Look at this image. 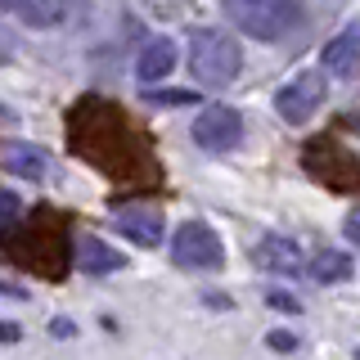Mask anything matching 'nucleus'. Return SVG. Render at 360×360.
Returning <instances> with one entry per match:
<instances>
[{
  "label": "nucleus",
  "instance_id": "nucleus-1",
  "mask_svg": "<svg viewBox=\"0 0 360 360\" xmlns=\"http://www.w3.org/2000/svg\"><path fill=\"white\" fill-rule=\"evenodd\" d=\"M243 68V50L234 37H225L217 27H198L194 37H189V72H194L198 86L207 90H225L239 77Z\"/></svg>",
  "mask_w": 360,
  "mask_h": 360
},
{
  "label": "nucleus",
  "instance_id": "nucleus-2",
  "mask_svg": "<svg viewBox=\"0 0 360 360\" xmlns=\"http://www.w3.org/2000/svg\"><path fill=\"white\" fill-rule=\"evenodd\" d=\"M221 9L252 41H284L297 27V0H221Z\"/></svg>",
  "mask_w": 360,
  "mask_h": 360
},
{
  "label": "nucleus",
  "instance_id": "nucleus-3",
  "mask_svg": "<svg viewBox=\"0 0 360 360\" xmlns=\"http://www.w3.org/2000/svg\"><path fill=\"white\" fill-rule=\"evenodd\" d=\"M302 167H307V176H315L324 189H338V194L360 189V158L347 153L329 135H320V140H311L307 149H302Z\"/></svg>",
  "mask_w": 360,
  "mask_h": 360
},
{
  "label": "nucleus",
  "instance_id": "nucleus-4",
  "mask_svg": "<svg viewBox=\"0 0 360 360\" xmlns=\"http://www.w3.org/2000/svg\"><path fill=\"white\" fill-rule=\"evenodd\" d=\"M172 262L180 270H221L225 266V243L207 221H185L172 234Z\"/></svg>",
  "mask_w": 360,
  "mask_h": 360
},
{
  "label": "nucleus",
  "instance_id": "nucleus-5",
  "mask_svg": "<svg viewBox=\"0 0 360 360\" xmlns=\"http://www.w3.org/2000/svg\"><path fill=\"white\" fill-rule=\"evenodd\" d=\"M324 95H329V82L307 68V72L288 77V82L275 90V112L288 122V127H302V122H311L315 112H320Z\"/></svg>",
  "mask_w": 360,
  "mask_h": 360
},
{
  "label": "nucleus",
  "instance_id": "nucleus-6",
  "mask_svg": "<svg viewBox=\"0 0 360 360\" xmlns=\"http://www.w3.org/2000/svg\"><path fill=\"white\" fill-rule=\"evenodd\" d=\"M194 144L207 153H230L243 144V112L230 104H207L194 117Z\"/></svg>",
  "mask_w": 360,
  "mask_h": 360
},
{
  "label": "nucleus",
  "instance_id": "nucleus-7",
  "mask_svg": "<svg viewBox=\"0 0 360 360\" xmlns=\"http://www.w3.org/2000/svg\"><path fill=\"white\" fill-rule=\"evenodd\" d=\"M320 63H324L329 77H338V82H352L360 72V18L347 22L338 37H329V45L320 50Z\"/></svg>",
  "mask_w": 360,
  "mask_h": 360
},
{
  "label": "nucleus",
  "instance_id": "nucleus-8",
  "mask_svg": "<svg viewBox=\"0 0 360 360\" xmlns=\"http://www.w3.org/2000/svg\"><path fill=\"white\" fill-rule=\"evenodd\" d=\"M252 262L262 270H275V275H297L302 270V248L288 239V234H262L252 248Z\"/></svg>",
  "mask_w": 360,
  "mask_h": 360
},
{
  "label": "nucleus",
  "instance_id": "nucleus-9",
  "mask_svg": "<svg viewBox=\"0 0 360 360\" xmlns=\"http://www.w3.org/2000/svg\"><path fill=\"white\" fill-rule=\"evenodd\" d=\"M176 59H180L176 41H172V37H153V41L140 50V59H135V77H140L144 86L167 82V77H172V68H176Z\"/></svg>",
  "mask_w": 360,
  "mask_h": 360
},
{
  "label": "nucleus",
  "instance_id": "nucleus-10",
  "mask_svg": "<svg viewBox=\"0 0 360 360\" xmlns=\"http://www.w3.org/2000/svg\"><path fill=\"white\" fill-rule=\"evenodd\" d=\"M117 230L140 248H158L162 243V212L158 207H122L117 212Z\"/></svg>",
  "mask_w": 360,
  "mask_h": 360
},
{
  "label": "nucleus",
  "instance_id": "nucleus-11",
  "mask_svg": "<svg viewBox=\"0 0 360 360\" xmlns=\"http://www.w3.org/2000/svg\"><path fill=\"white\" fill-rule=\"evenodd\" d=\"M77 266H82L86 275H112V270L127 266V257H122L112 243L95 239V234H82V239H77Z\"/></svg>",
  "mask_w": 360,
  "mask_h": 360
},
{
  "label": "nucleus",
  "instance_id": "nucleus-12",
  "mask_svg": "<svg viewBox=\"0 0 360 360\" xmlns=\"http://www.w3.org/2000/svg\"><path fill=\"white\" fill-rule=\"evenodd\" d=\"M307 270H311L315 284H347V279L356 275V262L342 252V248H320V252L307 262Z\"/></svg>",
  "mask_w": 360,
  "mask_h": 360
},
{
  "label": "nucleus",
  "instance_id": "nucleus-13",
  "mask_svg": "<svg viewBox=\"0 0 360 360\" xmlns=\"http://www.w3.org/2000/svg\"><path fill=\"white\" fill-rule=\"evenodd\" d=\"M14 14L27 22V27H59L72 9V0H14Z\"/></svg>",
  "mask_w": 360,
  "mask_h": 360
},
{
  "label": "nucleus",
  "instance_id": "nucleus-14",
  "mask_svg": "<svg viewBox=\"0 0 360 360\" xmlns=\"http://www.w3.org/2000/svg\"><path fill=\"white\" fill-rule=\"evenodd\" d=\"M5 167L14 176H27V180L45 176V158H41V149H32V144H9V149H5Z\"/></svg>",
  "mask_w": 360,
  "mask_h": 360
},
{
  "label": "nucleus",
  "instance_id": "nucleus-15",
  "mask_svg": "<svg viewBox=\"0 0 360 360\" xmlns=\"http://www.w3.org/2000/svg\"><path fill=\"white\" fill-rule=\"evenodd\" d=\"M266 302H270V307H275V311H292V315H297V311H302V302H297V297H292V292H284V288H275V292H266Z\"/></svg>",
  "mask_w": 360,
  "mask_h": 360
},
{
  "label": "nucleus",
  "instance_id": "nucleus-16",
  "mask_svg": "<svg viewBox=\"0 0 360 360\" xmlns=\"http://www.w3.org/2000/svg\"><path fill=\"white\" fill-rule=\"evenodd\" d=\"M153 104H194V90H153Z\"/></svg>",
  "mask_w": 360,
  "mask_h": 360
},
{
  "label": "nucleus",
  "instance_id": "nucleus-17",
  "mask_svg": "<svg viewBox=\"0 0 360 360\" xmlns=\"http://www.w3.org/2000/svg\"><path fill=\"white\" fill-rule=\"evenodd\" d=\"M275 352H297V333H288V329H270V338H266Z\"/></svg>",
  "mask_w": 360,
  "mask_h": 360
},
{
  "label": "nucleus",
  "instance_id": "nucleus-18",
  "mask_svg": "<svg viewBox=\"0 0 360 360\" xmlns=\"http://www.w3.org/2000/svg\"><path fill=\"white\" fill-rule=\"evenodd\" d=\"M18 217V194H9V189H0V225H9Z\"/></svg>",
  "mask_w": 360,
  "mask_h": 360
},
{
  "label": "nucleus",
  "instance_id": "nucleus-19",
  "mask_svg": "<svg viewBox=\"0 0 360 360\" xmlns=\"http://www.w3.org/2000/svg\"><path fill=\"white\" fill-rule=\"evenodd\" d=\"M18 338H22V329L14 320H0V342H18Z\"/></svg>",
  "mask_w": 360,
  "mask_h": 360
},
{
  "label": "nucleus",
  "instance_id": "nucleus-20",
  "mask_svg": "<svg viewBox=\"0 0 360 360\" xmlns=\"http://www.w3.org/2000/svg\"><path fill=\"white\" fill-rule=\"evenodd\" d=\"M347 239H352V243L360 248V207L352 212V217H347Z\"/></svg>",
  "mask_w": 360,
  "mask_h": 360
},
{
  "label": "nucleus",
  "instance_id": "nucleus-21",
  "mask_svg": "<svg viewBox=\"0 0 360 360\" xmlns=\"http://www.w3.org/2000/svg\"><path fill=\"white\" fill-rule=\"evenodd\" d=\"M50 333H54V338H72V333H77V324H72V320H54V324H50Z\"/></svg>",
  "mask_w": 360,
  "mask_h": 360
},
{
  "label": "nucleus",
  "instance_id": "nucleus-22",
  "mask_svg": "<svg viewBox=\"0 0 360 360\" xmlns=\"http://www.w3.org/2000/svg\"><path fill=\"white\" fill-rule=\"evenodd\" d=\"M0 117H9V108H5V104H0Z\"/></svg>",
  "mask_w": 360,
  "mask_h": 360
},
{
  "label": "nucleus",
  "instance_id": "nucleus-23",
  "mask_svg": "<svg viewBox=\"0 0 360 360\" xmlns=\"http://www.w3.org/2000/svg\"><path fill=\"white\" fill-rule=\"evenodd\" d=\"M0 5H14V0H0Z\"/></svg>",
  "mask_w": 360,
  "mask_h": 360
}]
</instances>
